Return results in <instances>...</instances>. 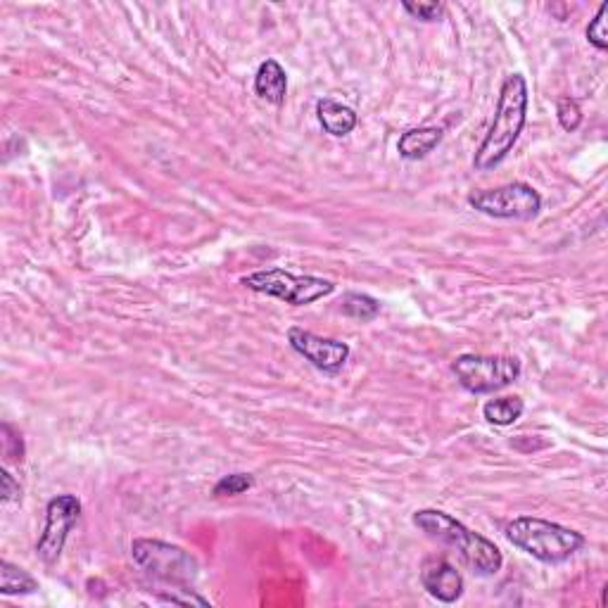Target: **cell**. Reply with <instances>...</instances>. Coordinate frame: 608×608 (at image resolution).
<instances>
[{
    "instance_id": "cell-12",
    "label": "cell",
    "mask_w": 608,
    "mask_h": 608,
    "mask_svg": "<svg viewBox=\"0 0 608 608\" xmlns=\"http://www.w3.org/2000/svg\"><path fill=\"white\" fill-rule=\"evenodd\" d=\"M316 119H319L321 129L333 138L350 136L359 124L357 112L333 98H321L319 103H316Z\"/></svg>"
},
{
    "instance_id": "cell-5",
    "label": "cell",
    "mask_w": 608,
    "mask_h": 608,
    "mask_svg": "<svg viewBox=\"0 0 608 608\" xmlns=\"http://www.w3.org/2000/svg\"><path fill=\"white\" fill-rule=\"evenodd\" d=\"M131 556L145 573L167 587L190 585L200 573V563L190 551L164 540L138 537L131 542Z\"/></svg>"
},
{
    "instance_id": "cell-19",
    "label": "cell",
    "mask_w": 608,
    "mask_h": 608,
    "mask_svg": "<svg viewBox=\"0 0 608 608\" xmlns=\"http://www.w3.org/2000/svg\"><path fill=\"white\" fill-rule=\"evenodd\" d=\"M556 117H559V124L563 131H568V133L578 131L582 124V110H580L578 100L568 98V95L566 98H561L559 105H556Z\"/></svg>"
},
{
    "instance_id": "cell-10",
    "label": "cell",
    "mask_w": 608,
    "mask_h": 608,
    "mask_svg": "<svg viewBox=\"0 0 608 608\" xmlns=\"http://www.w3.org/2000/svg\"><path fill=\"white\" fill-rule=\"evenodd\" d=\"M421 585L430 597L442 604H454L464 597V575L442 556H430L421 566Z\"/></svg>"
},
{
    "instance_id": "cell-8",
    "label": "cell",
    "mask_w": 608,
    "mask_h": 608,
    "mask_svg": "<svg viewBox=\"0 0 608 608\" xmlns=\"http://www.w3.org/2000/svg\"><path fill=\"white\" fill-rule=\"evenodd\" d=\"M79 516L81 502L74 494H57V497L48 502L46 523H43V530L36 542V556L46 563V566H53V563L60 561L69 532H72L76 521H79Z\"/></svg>"
},
{
    "instance_id": "cell-1",
    "label": "cell",
    "mask_w": 608,
    "mask_h": 608,
    "mask_svg": "<svg viewBox=\"0 0 608 608\" xmlns=\"http://www.w3.org/2000/svg\"><path fill=\"white\" fill-rule=\"evenodd\" d=\"M528 84H525L523 74H509L499 88L497 110L490 124V131L478 145L473 157L475 171H492L499 167L511 150L516 148L518 138L528 122Z\"/></svg>"
},
{
    "instance_id": "cell-4",
    "label": "cell",
    "mask_w": 608,
    "mask_h": 608,
    "mask_svg": "<svg viewBox=\"0 0 608 608\" xmlns=\"http://www.w3.org/2000/svg\"><path fill=\"white\" fill-rule=\"evenodd\" d=\"M240 285L252 293L266 295V297H276L290 307H307V304H314L323 300V297H331L335 293L333 281L321 276H297L290 274L285 269H262V271H252L240 278Z\"/></svg>"
},
{
    "instance_id": "cell-9",
    "label": "cell",
    "mask_w": 608,
    "mask_h": 608,
    "mask_svg": "<svg viewBox=\"0 0 608 608\" xmlns=\"http://www.w3.org/2000/svg\"><path fill=\"white\" fill-rule=\"evenodd\" d=\"M288 342L300 357H304L314 366V369L331 373V376L342 371V366L347 364V359H350L352 354L347 342L335 338H321V335L304 331L300 326L288 328Z\"/></svg>"
},
{
    "instance_id": "cell-20",
    "label": "cell",
    "mask_w": 608,
    "mask_h": 608,
    "mask_svg": "<svg viewBox=\"0 0 608 608\" xmlns=\"http://www.w3.org/2000/svg\"><path fill=\"white\" fill-rule=\"evenodd\" d=\"M402 10L418 19V22H437L445 15V5L442 3H409V0H404Z\"/></svg>"
},
{
    "instance_id": "cell-16",
    "label": "cell",
    "mask_w": 608,
    "mask_h": 608,
    "mask_svg": "<svg viewBox=\"0 0 608 608\" xmlns=\"http://www.w3.org/2000/svg\"><path fill=\"white\" fill-rule=\"evenodd\" d=\"M342 314L357 321H373L380 314V302L366 293H347L342 297Z\"/></svg>"
},
{
    "instance_id": "cell-21",
    "label": "cell",
    "mask_w": 608,
    "mask_h": 608,
    "mask_svg": "<svg viewBox=\"0 0 608 608\" xmlns=\"http://www.w3.org/2000/svg\"><path fill=\"white\" fill-rule=\"evenodd\" d=\"M3 454H5V459L8 461H19V464H22L24 461V440H22V435L17 433L15 428L10 426V423H3Z\"/></svg>"
},
{
    "instance_id": "cell-15",
    "label": "cell",
    "mask_w": 608,
    "mask_h": 608,
    "mask_svg": "<svg viewBox=\"0 0 608 608\" xmlns=\"http://www.w3.org/2000/svg\"><path fill=\"white\" fill-rule=\"evenodd\" d=\"M38 589V580L29 570L15 566L10 561H0V594L15 597V594H31Z\"/></svg>"
},
{
    "instance_id": "cell-18",
    "label": "cell",
    "mask_w": 608,
    "mask_h": 608,
    "mask_svg": "<svg viewBox=\"0 0 608 608\" xmlns=\"http://www.w3.org/2000/svg\"><path fill=\"white\" fill-rule=\"evenodd\" d=\"M608 3H601L597 15H594L592 22L587 24V41L592 43L597 50H606L608 48Z\"/></svg>"
},
{
    "instance_id": "cell-3",
    "label": "cell",
    "mask_w": 608,
    "mask_h": 608,
    "mask_svg": "<svg viewBox=\"0 0 608 608\" xmlns=\"http://www.w3.org/2000/svg\"><path fill=\"white\" fill-rule=\"evenodd\" d=\"M506 540L542 563H563L585 547V535L547 518L518 516L504 528Z\"/></svg>"
},
{
    "instance_id": "cell-7",
    "label": "cell",
    "mask_w": 608,
    "mask_h": 608,
    "mask_svg": "<svg viewBox=\"0 0 608 608\" xmlns=\"http://www.w3.org/2000/svg\"><path fill=\"white\" fill-rule=\"evenodd\" d=\"M468 205L492 219L530 221L542 212V195L530 183L513 181L497 188L475 190L468 195Z\"/></svg>"
},
{
    "instance_id": "cell-17",
    "label": "cell",
    "mask_w": 608,
    "mask_h": 608,
    "mask_svg": "<svg viewBox=\"0 0 608 608\" xmlns=\"http://www.w3.org/2000/svg\"><path fill=\"white\" fill-rule=\"evenodd\" d=\"M252 487H255V478L250 473H228L217 480L212 494L214 497H238V494H245Z\"/></svg>"
},
{
    "instance_id": "cell-22",
    "label": "cell",
    "mask_w": 608,
    "mask_h": 608,
    "mask_svg": "<svg viewBox=\"0 0 608 608\" xmlns=\"http://www.w3.org/2000/svg\"><path fill=\"white\" fill-rule=\"evenodd\" d=\"M0 499H3V504H12L22 499V487H19L17 480L12 478L8 468L0 471Z\"/></svg>"
},
{
    "instance_id": "cell-2",
    "label": "cell",
    "mask_w": 608,
    "mask_h": 608,
    "mask_svg": "<svg viewBox=\"0 0 608 608\" xmlns=\"http://www.w3.org/2000/svg\"><path fill=\"white\" fill-rule=\"evenodd\" d=\"M411 521H414L418 530L426 532L428 537H433L437 542H445L447 547L459 551V556L473 573L483 575V578H492V575H497L502 570L504 556L497 544L478 535V532H473L471 528H466L464 523L456 521L449 513L440 509H421L414 513Z\"/></svg>"
},
{
    "instance_id": "cell-14",
    "label": "cell",
    "mask_w": 608,
    "mask_h": 608,
    "mask_svg": "<svg viewBox=\"0 0 608 608\" xmlns=\"http://www.w3.org/2000/svg\"><path fill=\"white\" fill-rule=\"evenodd\" d=\"M523 411H525V402L521 397H494L490 402H485L483 416L487 423H492V426L506 428L513 426V423L523 416Z\"/></svg>"
},
{
    "instance_id": "cell-13",
    "label": "cell",
    "mask_w": 608,
    "mask_h": 608,
    "mask_svg": "<svg viewBox=\"0 0 608 608\" xmlns=\"http://www.w3.org/2000/svg\"><path fill=\"white\" fill-rule=\"evenodd\" d=\"M442 138H445V131L440 126H418V129H409L399 136L397 152L402 160L418 162L428 157L442 143Z\"/></svg>"
},
{
    "instance_id": "cell-11",
    "label": "cell",
    "mask_w": 608,
    "mask_h": 608,
    "mask_svg": "<svg viewBox=\"0 0 608 608\" xmlns=\"http://www.w3.org/2000/svg\"><path fill=\"white\" fill-rule=\"evenodd\" d=\"M255 93L259 100L269 105H283L285 95H288V74L281 67V62L269 57L257 67L255 74Z\"/></svg>"
},
{
    "instance_id": "cell-6",
    "label": "cell",
    "mask_w": 608,
    "mask_h": 608,
    "mask_svg": "<svg viewBox=\"0 0 608 608\" xmlns=\"http://www.w3.org/2000/svg\"><path fill=\"white\" fill-rule=\"evenodd\" d=\"M521 361L516 357H487V354H459L452 361V373L459 385L471 395H490V392L509 388L521 378Z\"/></svg>"
}]
</instances>
